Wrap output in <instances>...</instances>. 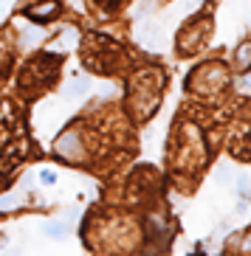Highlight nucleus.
<instances>
[{
    "mask_svg": "<svg viewBox=\"0 0 251 256\" xmlns=\"http://www.w3.org/2000/svg\"><path fill=\"white\" fill-rule=\"evenodd\" d=\"M62 68V54L57 51H40L34 56L26 60V65L20 68V88L23 90H43L51 88L60 76Z\"/></svg>",
    "mask_w": 251,
    "mask_h": 256,
    "instance_id": "f257e3e1",
    "label": "nucleus"
},
{
    "mask_svg": "<svg viewBox=\"0 0 251 256\" xmlns=\"http://www.w3.org/2000/svg\"><path fill=\"white\" fill-rule=\"evenodd\" d=\"M164 84V74L161 70H138L130 82V104L133 113H138L141 102H147V113L152 116V110L158 107V93Z\"/></svg>",
    "mask_w": 251,
    "mask_h": 256,
    "instance_id": "f03ea898",
    "label": "nucleus"
},
{
    "mask_svg": "<svg viewBox=\"0 0 251 256\" xmlns=\"http://www.w3.org/2000/svg\"><path fill=\"white\" fill-rule=\"evenodd\" d=\"M54 155L65 164H79L88 158V138L79 124H71L54 138Z\"/></svg>",
    "mask_w": 251,
    "mask_h": 256,
    "instance_id": "7ed1b4c3",
    "label": "nucleus"
},
{
    "mask_svg": "<svg viewBox=\"0 0 251 256\" xmlns=\"http://www.w3.org/2000/svg\"><path fill=\"white\" fill-rule=\"evenodd\" d=\"M62 3L60 0H31L29 6L23 8V17L29 23H37V26H51L54 20L62 17Z\"/></svg>",
    "mask_w": 251,
    "mask_h": 256,
    "instance_id": "20e7f679",
    "label": "nucleus"
},
{
    "mask_svg": "<svg viewBox=\"0 0 251 256\" xmlns=\"http://www.w3.org/2000/svg\"><path fill=\"white\" fill-rule=\"evenodd\" d=\"M48 37V31H43V26H26L23 31H17V42L23 48H31V46H37V42H43V40Z\"/></svg>",
    "mask_w": 251,
    "mask_h": 256,
    "instance_id": "39448f33",
    "label": "nucleus"
},
{
    "mask_svg": "<svg viewBox=\"0 0 251 256\" xmlns=\"http://www.w3.org/2000/svg\"><path fill=\"white\" fill-rule=\"evenodd\" d=\"M144 234L147 240H167V220L164 217H147L144 220Z\"/></svg>",
    "mask_w": 251,
    "mask_h": 256,
    "instance_id": "423d86ee",
    "label": "nucleus"
},
{
    "mask_svg": "<svg viewBox=\"0 0 251 256\" xmlns=\"http://www.w3.org/2000/svg\"><path fill=\"white\" fill-rule=\"evenodd\" d=\"M23 208V194L20 192H0V217Z\"/></svg>",
    "mask_w": 251,
    "mask_h": 256,
    "instance_id": "0eeeda50",
    "label": "nucleus"
},
{
    "mask_svg": "<svg viewBox=\"0 0 251 256\" xmlns=\"http://www.w3.org/2000/svg\"><path fill=\"white\" fill-rule=\"evenodd\" d=\"M91 90V76H74L68 84H65V96H85Z\"/></svg>",
    "mask_w": 251,
    "mask_h": 256,
    "instance_id": "6e6552de",
    "label": "nucleus"
},
{
    "mask_svg": "<svg viewBox=\"0 0 251 256\" xmlns=\"http://www.w3.org/2000/svg\"><path fill=\"white\" fill-rule=\"evenodd\" d=\"M234 68L237 70H248L251 68V42H240L234 54Z\"/></svg>",
    "mask_w": 251,
    "mask_h": 256,
    "instance_id": "1a4fd4ad",
    "label": "nucleus"
},
{
    "mask_svg": "<svg viewBox=\"0 0 251 256\" xmlns=\"http://www.w3.org/2000/svg\"><path fill=\"white\" fill-rule=\"evenodd\" d=\"M43 234L60 242V240H65V236H68V226H65V222H46V226H43Z\"/></svg>",
    "mask_w": 251,
    "mask_h": 256,
    "instance_id": "9d476101",
    "label": "nucleus"
},
{
    "mask_svg": "<svg viewBox=\"0 0 251 256\" xmlns=\"http://www.w3.org/2000/svg\"><path fill=\"white\" fill-rule=\"evenodd\" d=\"M37 180L43 183V186H54V183H57V172H51V169H43V172L37 174Z\"/></svg>",
    "mask_w": 251,
    "mask_h": 256,
    "instance_id": "9b49d317",
    "label": "nucleus"
},
{
    "mask_svg": "<svg viewBox=\"0 0 251 256\" xmlns=\"http://www.w3.org/2000/svg\"><path fill=\"white\" fill-rule=\"evenodd\" d=\"M237 192L245 197V192H248V178H240V180H237Z\"/></svg>",
    "mask_w": 251,
    "mask_h": 256,
    "instance_id": "f8f14e48",
    "label": "nucleus"
},
{
    "mask_svg": "<svg viewBox=\"0 0 251 256\" xmlns=\"http://www.w3.org/2000/svg\"><path fill=\"white\" fill-rule=\"evenodd\" d=\"M240 250H251V231H248V236H245V242L240 245Z\"/></svg>",
    "mask_w": 251,
    "mask_h": 256,
    "instance_id": "ddd939ff",
    "label": "nucleus"
},
{
    "mask_svg": "<svg viewBox=\"0 0 251 256\" xmlns=\"http://www.w3.org/2000/svg\"><path fill=\"white\" fill-rule=\"evenodd\" d=\"M214 178H217V180H226V178H228V169H217V174H214Z\"/></svg>",
    "mask_w": 251,
    "mask_h": 256,
    "instance_id": "4468645a",
    "label": "nucleus"
},
{
    "mask_svg": "<svg viewBox=\"0 0 251 256\" xmlns=\"http://www.w3.org/2000/svg\"><path fill=\"white\" fill-rule=\"evenodd\" d=\"M3 186H6V178H3V174H0V188H3Z\"/></svg>",
    "mask_w": 251,
    "mask_h": 256,
    "instance_id": "2eb2a0df",
    "label": "nucleus"
},
{
    "mask_svg": "<svg viewBox=\"0 0 251 256\" xmlns=\"http://www.w3.org/2000/svg\"><path fill=\"white\" fill-rule=\"evenodd\" d=\"M243 84H245V88H251V79H245V82H243Z\"/></svg>",
    "mask_w": 251,
    "mask_h": 256,
    "instance_id": "dca6fc26",
    "label": "nucleus"
}]
</instances>
